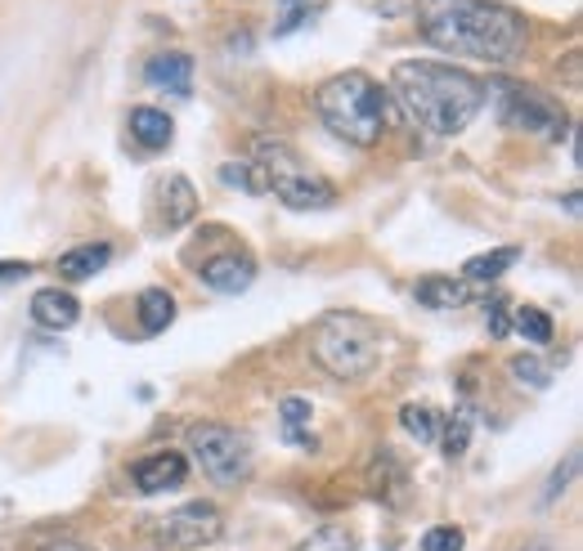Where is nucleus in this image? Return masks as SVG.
<instances>
[{"label":"nucleus","instance_id":"6ab92c4d","mask_svg":"<svg viewBox=\"0 0 583 551\" xmlns=\"http://www.w3.org/2000/svg\"><path fill=\"white\" fill-rule=\"evenodd\" d=\"M516 261H521V246H499V252L471 256V261L462 265V274H467L471 283H490V278H503V274H507Z\"/></svg>","mask_w":583,"mask_h":551},{"label":"nucleus","instance_id":"7ed1b4c3","mask_svg":"<svg viewBox=\"0 0 583 551\" xmlns=\"http://www.w3.org/2000/svg\"><path fill=\"white\" fill-rule=\"evenodd\" d=\"M315 113L319 122L355 148H373L386 130V90L368 72H342L315 90Z\"/></svg>","mask_w":583,"mask_h":551},{"label":"nucleus","instance_id":"423d86ee","mask_svg":"<svg viewBox=\"0 0 583 551\" xmlns=\"http://www.w3.org/2000/svg\"><path fill=\"white\" fill-rule=\"evenodd\" d=\"M188 448H193V458H198V467L207 471V480L233 489L252 475L256 458H252V439L233 431V426H220V422H203V426H193L188 431Z\"/></svg>","mask_w":583,"mask_h":551},{"label":"nucleus","instance_id":"a878e982","mask_svg":"<svg viewBox=\"0 0 583 551\" xmlns=\"http://www.w3.org/2000/svg\"><path fill=\"white\" fill-rule=\"evenodd\" d=\"M507 368H512V377H516L521 386H534V390H544V386L552 381V377H548V368H544L539 359H529V355H516Z\"/></svg>","mask_w":583,"mask_h":551},{"label":"nucleus","instance_id":"20e7f679","mask_svg":"<svg viewBox=\"0 0 583 551\" xmlns=\"http://www.w3.org/2000/svg\"><path fill=\"white\" fill-rule=\"evenodd\" d=\"M315 364L336 381H359L381 359V332L364 314H323L310 336Z\"/></svg>","mask_w":583,"mask_h":551},{"label":"nucleus","instance_id":"412c9836","mask_svg":"<svg viewBox=\"0 0 583 551\" xmlns=\"http://www.w3.org/2000/svg\"><path fill=\"white\" fill-rule=\"evenodd\" d=\"M323 10V0H278V14H274V36H292L297 27H306L315 14Z\"/></svg>","mask_w":583,"mask_h":551},{"label":"nucleus","instance_id":"39448f33","mask_svg":"<svg viewBox=\"0 0 583 551\" xmlns=\"http://www.w3.org/2000/svg\"><path fill=\"white\" fill-rule=\"evenodd\" d=\"M261 175V188L274 193L292 211H323L336 203V188L283 139H256V158H248Z\"/></svg>","mask_w":583,"mask_h":551},{"label":"nucleus","instance_id":"2eb2a0df","mask_svg":"<svg viewBox=\"0 0 583 551\" xmlns=\"http://www.w3.org/2000/svg\"><path fill=\"white\" fill-rule=\"evenodd\" d=\"M193 211H198V193H193V184L184 175H171L162 184V216H167V229H180L193 220Z\"/></svg>","mask_w":583,"mask_h":551},{"label":"nucleus","instance_id":"c756f323","mask_svg":"<svg viewBox=\"0 0 583 551\" xmlns=\"http://www.w3.org/2000/svg\"><path fill=\"white\" fill-rule=\"evenodd\" d=\"M23 278H32V265L27 261H0V287H14Z\"/></svg>","mask_w":583,"mask_h":551},{"label":"nucleus","instance_id":"b1692460","mask_svg":"<svg viewBox=\"0 0 583 551\" xmlns=\"http://www.w3.org/2000/svg\"><path fill=\"white\" fill-rule=\"evenodd\" d=\"M467 439H471V409H458L454 417H449V431H445V454L449 458H462L467 454Z\"/></svg>","mask_w":583,"mask_h":551},{"label":"nucleus","instance_id":"1a4fd4ad","mask_svg":"<svg viewBox=\"0 0 583 551\" xmlns=\"http://www.w3.org/2000/svg\"><path fill=\"white\" fill-rule=\"evenodd\" d=\"M130 475H135L139 493H167V489H180L188 480V462L180 454H171V448H162V454L139 458Z\"/></svg>","mask_w":583,"mask_h":551},{"label":"nucleus","instance_id":"f257e3e1","mask_svg":"<svg viewBox=\"0 0 583 551\" xmlns=\"http://www.w3.org/2000/svg\"><path fill=\"white\" fill-rule=\"evenodd\" d=\"M418 27L435 49L484 64H512L525 45L521 14L494 0H418Z\"/></svg>","mask_w":583,"mask_h":551},{"label":"nucleus","instance_id":"dca6fc26","mask_svg":"<svg viewBox=\"0 0 583 551\" xmlns=\"http://www.w3.org/2000/svg\"><path fill=\"white\" fill-rule=\"evenodd\" d=\"M130 135L144 144V148H167L171 139H175V126H171V117L162 113V108H130Z\"/></svg>","mask_w":583,"mask_h":551},{"label":"nucleus","instance_id":"393cba45","mask_svg":"<svg viewBox=\"0 0 583 551\" xmlns=\"http://www.w3.org/2000/svg\"><path fill=\"white\" fill-rule=\"evenodd\" d=\"M220 180L233 184V188H242V193H265V188H261V175H256L252 162H229V167H220Z\"/></svg>","mask_w":583,"mask_h":551},{"label":"nucleus","instance_id":"4468645a","mask_svg":"<svg viewBox=\"0 0 583 551\" xmlns=\"http://www.w3.org/2000/svg\"><path fill=\"white\" fill-rule=\"evenodd\" d=\"M413 296L422 300L426 310H462V306H467V287L454 283V278H445V274H426V278H418Z\"/></svg>","mask_w":583,"mask_h":551},{"label":"nucleus","instance_id":"aec40b11","mask_svg":"<svg viewBox=\"0 0 583 551\" xmlns=\"http://www.w3.org/2000/svg\"><path fill=\"white\" fill-rule=\"evenodd\" d=\"M278 417H283V426H287V439L297 444V448H315V435H306L301 426L310 422V399H301V394H292V399H283L278 404Z\"/></svg>","mask_w":583,"mask_h":551},{"label":"nucleus","instance_id":"4be33fe9","mask_svg":"<svg viewBox=\"0 0 583 551\" xmlns=\"http://www.w3.org/2000/svg\"><path fill=\"white\" fill-rule=\"evenodd\" d=\"M297 551H355V533L342 529V525H323V529H315Z\"/></svg>","mask_w":583,"mask_h":551},{"label":"nucleus","instance_id":"5701e85b","mask_svg":"<svg viewBox=\"0 0 583 551\" xmlns=\"http://www.w3.org/2000/svg\"><path fill=\"white\" fill-rule=\"evenodd\" d=\"M400 426H404L418 444H431V439H435V413H431V404H404V409H400Z\"/></svg>","mask_w":583,"mask_h":551},{"label":"nucleus","instance_id":"cd10ccee","mask_svg":"<svg viewBox=\"0 0 583 551\" xmlns=\"http://www.w3.org/2000/svg\"><path fill=\"white\" fill-rule=\"evenodd\" d=\"M574 471H579V454H565V462L552 471V484H548V493H544V503H557V497L565 493V484L574 480Z\"/></svg>","mask_w":583,"mask_h":551},{"label":"nucleus","instance_id":"7c9ffc66","mask_svg":"<svg viewBox=\"0 0 583 551\" xmlns=\"http://www.w3.org/2000/svg\"><path fill=\"white\" fill-rule=\"evenodd\" d=\"M41 551H94L85 542H50V547H41Z\"/></svg>","mask_w":583,"mask_h":551},{"label":"nucleus","instance_id":"9d476101","mask_svg":"<svg viewBox=\"0 0 583 551\" xmlns=\"http://www.w3.org/2000/svg\"><path fill=\"white\" fill-rule=\"evenodd\" d=\"M198 278L212 287V291H225V296H238L248 291L252 278H256V261L242 256V252H225V256H212L207 265H198Z\"/></svg>","mask_w":583,"mask_h":551},{"label":"nucleus","instance_id":"ddd939ff","mask_svg":"<svg viewBox=\"0 0 583 551\" xmlns=\"http://www.w3.org/2000/svg\"><path fill=\"white\" fill-rule=\"evenodd\" d=\"M108 261H113V246L108 242H81V246H72V252L59 256V274L68 283H85V278L100 274Z\"/></svg>","mask_w":583,"mask_h":551},{"label":"nucleus","instance_id":"f3484780","mask_svg":"<svg viewBox=\"0 0 583 551\" xmlns=\"http://www.w3.org/2000/svg\"><path fill=\"white\" fill-rule=\"evenodd\" d=\"M139 323H144V332H167L171 323H175V296L171 291H162V287H149L139 296Z\"/></svg>","mask_w":583,"mask_h":551},{"label":"nucleus","instance_id":"f8f14e48","mask_svg":"<svg viewBox=\"0 0 583 551\" xmlns=\"http://www.w3.org/2000/svg\"><path fill=\"white\" fill-rule=\"evenodd\" d=\"M32 319H36L41 328H50V332H68V328L81 319V306H77L72 291L41 287V291L32 296Z\"/></svg>","mask_w":583,"mask_h":551},{"label":"nucleus","instance_id":"6e6552de","mask_svg":"<svg viewBox=\"0 0 583 551\" xmlns=\"http://www.w3.org/2000/svg\"><path fill=\"white\" fill-rule=\"evenodd\" d=\"M503 122L512 130L544 135V139H565L570 135V117L561 113L557 99L529 90V85H507V81H503Z\"/></svg>","mask_w":583,"mask_h":551},{"label":"nucleus","instance_id":"c85d7f7f","mask_svg":"<svg viewBox=\"0 0 583 551\" xmlns=\"http://www.w3.org/2000/svg\"><path fill=\"white\" fill-rule=\"evenodd\" d=\"M507 300H490V310H484V328H490V336H507Z\"/></svg>","mask_w":583,"mask_h":551},{"label":"nucleus","instance_id":"a211bd4d","mask_svg":"<svg viewBox=\"0 0 583 551\" xmlns=\"http://www.w3.org/2000/svg\"><path fill=\"white\" fill-rule=\"evenodd\" d=\"M507 332H516V336L529 341V345H548V341L557 336L552 314H548V310H534V306H521V310L507 319Z\"/></svg>","mask_w":583,"mask_h":551},{"label":"nucleus","instance_id":"bb28decb","mask_svg":"<svg viewBox=\"0 0 583 551\" xmlns=\"http://www.w3.org/2000/svg\"><path fill=\"white\" fill-rule=\"evenodd\" d=\"M422 551H462V529H454V525H435V529H426Z\"/></svg>","mask_w":583,"mask_h":551},{"label":"nucleus","instance_id":"f03ea898","mask_svg":"<svg viewBox=\"0 0 583 551\" xmlns=\"http://www.w3.org/2000/svg\"><path fill=\"white\" fill-rule=\"evenodd\" d=\"M391 90L413 126L431 135H462L476 113L490 99V85L480 77L454 68V64H431V59H404L391 72Z\"/></svg>","mask_w":583,"mask_h":551},{"label":"nucleus","instance_id":"9b49d317","mask_svg":"<svg viewBox=\"0 0 583 551\" xmlns=\"http://www.w3.org/2000/svg\"><path fill=\"white\" fill-rule=\"evenodd\" d=\"M144 81H149L153 90H167V94H188L193 59L180 55V49H162V55H153L149 64H144Z\"/></svg>","mask_w":583,"mask_h":551},{"label":"nucleus","instance_id":"0eeeda50","mask_svg":"<svg viewBox=\"0 0 583 551\" xmlns=\"http://www.w3.org/2000/svg\"><path fill=\"white\" fill-rule=\"evenodd\" d=\"M225 533V520L212 503H184L149 525V538L162 551H193V547H212Z\"/></svg>","mask_w":583,"mask_h":551}]
</instances>
